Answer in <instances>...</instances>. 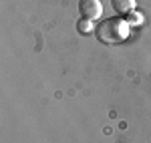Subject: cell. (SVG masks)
Masks as SVG:
<instances>
[{"instance_id":"1","label":"cell","mask_w":151,"mask_h":143,"mask_svg":"<svg viewBox=\"0 0 151 143\" xmlns=\"http://www.w3.org/2000/svg\"><path fill=\"white\" fill-rule=\"evenodd\" d=\"M129 22L127 18L123 16H111V18H105L95 26V34L97 38L105 42V45H117V42H123L129 36Z\"/></svg>"},{"instance_id":"2","label":"cell","mask_w":151,"mask_h":143,"mask_svg":"<svg viewBox=\"0 0 151 143\" xmlns=\"http://www.w3.org/2000/svg\"><path fill=\"white\" fill-rule=\"evenodd\" d=\"M79 12H81V18L97 20L103 14V2L101 0H79Z\"/></svg>"},{"instance_id":"3","label":"cell","mask_w":151,"mask_h":143,"mask_svg":"<svg viewBox=\"0 0 151 143\" xmlns=\"http://www.w3.org/2000/svg\"><path fill=\"white\" fill-rule=\"evenodd\" d=\"M111 6L119 16H127L133 10H137V0H111Z\"/></svg>"},{"instance_id":"4","label":"cell","mask_w":151,"mask_h":143,"mask_svg":"<svg viewBox=\"0 0 151 143\" xmlns=\"http://www.w3.org/2000/svg\"><path fill=\"white\" fill-rule=\"evenodd\" d=\"M95 26L93 20H89V18H79V22H77V30L81 32V34H89V32H93Z\"/></svg>"},{"instance_id":"5","label":"cell","mask_w":151,"mask_h":143,"mask_svg":"<svg viewBox=\"0 0 151 143\" xmlns=\"http://www.w3.org/2000/svg\"><path fill=\"white\" fill-rule=\"evenodd\" d=\"M127 22H129V26H141L145 22V16H143V12L133 10L131 14H127Z\"/></svg>"}]
</instances>
